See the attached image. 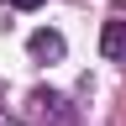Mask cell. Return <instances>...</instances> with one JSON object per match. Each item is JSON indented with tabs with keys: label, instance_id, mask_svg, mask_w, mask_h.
Segmentation results:
<instances>
[{
	"label": "cell",
	"instance_id": "obj_2",
	"mask_svg": "<svg viewBox=\"0 0 126 126\" xmlns=\"http://www.w3.org/2000/svg\"><path fill=\"white\" fill-rule=\"evenodd\" d=\"M100 53L110 63H126V21H105V37H100Z\"/></svg>",
	"mask_w": 126,
	"mask_h": 126
},
{
	"label": "cell",
	"instance_id": "obj_3",
	"mask_svg": "<svg viewBox=\"0 0 126 126\" xmlns=\"http://www.w3.org/2000/svg\"><path fill=\"white\" fill-rule=\"evenodd\" d=\"M26 47H32V58H63V37H58V32H47V26H42V32H32V42H26Z\"/></svg>",
	"mask_w": 126,
	"mask_h": 126
},
{
	"label": "cell",
	"instance_id": "obj_1",
	"mask_svg": "<svg viewBox=\"0 0 126 126\" xmlns=\"http://www.w3.org/2000/svg\"><path fill=\"white\" fill-rule=\"evenodd\" d=\"M32 121L37 126H74V105L53 89H37L32 94Z\"/></svg>",
	"mask_w": 126,
	"mask_h": 126
},
{
	"label": "cell",
	"instance_id": "obj_4",
	"mask_svg": "<svg viewBox=\"0 0 126 126\" xmlns=\"http://www.w3.org/2000/svg\"><path fill=\"white\" fill-rule=\"evenodd\" d=\"M11 5H21V11H32V5H42V0H11Z\"/></svg>",
	"mask_w": 126,
	"mask_h": 126
}]
</instances>
